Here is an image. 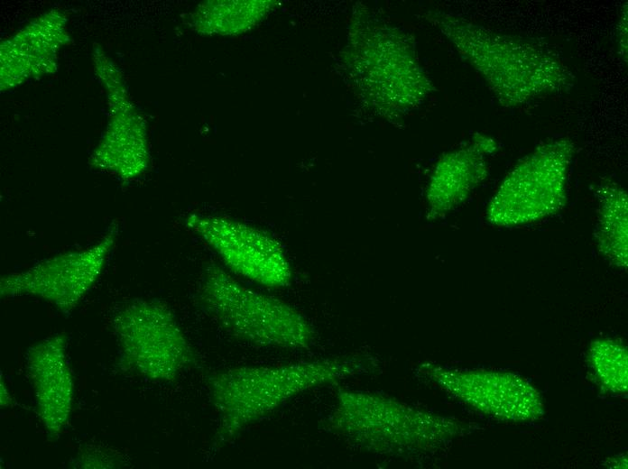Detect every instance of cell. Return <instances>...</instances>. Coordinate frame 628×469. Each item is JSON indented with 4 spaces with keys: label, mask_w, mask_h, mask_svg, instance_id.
Returning a JSON list of instances; mask_svg holds the SVG:
<instances>
[{
    "label": "cell",
    "mask_w": 628,
    "mask_h": 469,
    "mask_svg": "<svg viewBox=\"0 0 628 469\" xmlns=\"http://www.w3.org/2000/svg\"><path fill=\"white\" fill-rule=\"evenodd\" d=\"M600 200L599 244L617 265L627 263V195L614 183L598 190Z\"/></svg>",
    "instance_id": "cell-13"
},
{
    "label": "cell",
    "mask_w": 628,
    "mask_h": 469,
    "mask_svg": "<svg viewBox=\"0 0 628 469\" xmlns=\"http://www.w3.org/2000/svg\"><path fill=\"white\" fill-rule=\"evenodd\" d=\"M426 19L476 70L503 106L515 107L566 92L574 84L569 69L535 42L441 11L429 12Z\"/></svg>",
    "instance_id": "cell-2"
},
{
    "label": "cell",
    "mask_w": 628,
    "mask_h": 469,
    "mask_svg": "<svg viewBox=\"0 0 628 469\" xmlns=\"http://www.w3.org/2000/svg\"><path fill=\"white\" fill-rule=\"evenodd\" d=\"M199 299L205 311L236 339L259 347L309 348L315 337L306 319L281 299L250 289L218 265L207 268Z\"/></svg>",
    "instance_id": "cell-5"
},
{
    "label": "cell",
    "mask_w": 628,
    "mask_h": 469,
    "mask_svg": "<svg viewBox=\"0 0 628 469\" xmlns=\"http://www.w3.org/2000/svg\"><path fill=\"white\" fill-rule=\"evenodd\" d=\"M115 236L111 230L89 247L52 256L23 271L3 277L1 295L34 296L62 312L71 311L100 276Z\"/></svg>",
    "instance_id": "cell-10"
},
{
    "label": "cell",
    "mask_w": 628,
    "mask_h": 469,
    "mask_svg": "<svg viewBox=\"0 0 628 469\" xmlns=\"http://www.w3.org/2000/svg\"><path fill=\"white\" fill-rule=\"evenodd\" d=\"M597 381L614 394L627 391V351L616 340L599 339L592 343L588 357Z\"/></svg>",
    "instance_id": "cell-14"
},
{
    "label": "cell",
    "mask_w": 628,
    "mask_h": 469,
    "mask_svg": "<svg viewBox=\"0 0 628 469\" xmlns=\"http://www.w3.org/2000/svg\"><path fill=\"white\" fill-rule=\"evenodd\" d=\"M419 372L455 399L494 418L531 421L544 413L537 390L511 372L453 368L432 363H421Z\"/></svg>",
    "instance_id": "cell-9"
},
{
    "label": "cell",
    "mask_w": 628,
    "mask_h": 469,
    "mask_svg": "<svg viewBox=\"0 0 628 469\" xmlns=\"http://www.w3.org/2000/svg\"><path fill=\"white\" fill-rule=\"evenodd\" d=\"M113 326L121 363L145 379L171 382L195 363L190 344L162 302L134 300L116 314Z\"/></svg>",
    "instance_id": "cell-7"
},
{
    "label": "cell",
    "mask_w": 628,
    "mask_h": 469,
    "mask_svg": "<svg viewBox=\"0 0 628 469\" xmlns=\"http://www.w3.org/2000/svg\"><path fill=\"white\" fill-rule=\"evenodd\" d=\"M573 154V143L567 138L538 146L499 186L489 204V220L497 225H520L560 209L566 201Z\"/></svg>",
    "instance_id": "cell-6"
},
{
    "label": "cell",
    "mask_w": 628,
    "mask_h": 469,
    "mask_svg": "<svg viewBox=\"0 0 628 469\" xmlns=\"http://www.w3.org/2000/svg\"><path fill=\"white\" fill-rule=\"evenodd\" d=\"M326 428L363 451L400 458L433 452L468 429L457 419L353 389L337 391Z\"/></svg>",
    "instance_id": "cell-4"
},
{
    "label": "cell",
    "mask_w": 628,
    "mask_h": 469,
    "mask_svg": "<svg viewBox=\"0 0 628 469\" xmlns=\"http://www.w3.org/2000/svg\"><path fill=\"white\" fill-rule=\"evenodd\" d=\"M185 224L231 272L267 288L289 285L290 264L280 243L267 232L220 216L192 214Z\"/></svg>",
    "instance_id": "cell-8"
},
{
    "label": "cell",
    "mask_w": 628,
    "mask_h": 469,
    "mask_svg": "<svg viewBox=\"0 0 628 469\" xmlns=\"http://www.w3.org/2000/svg\"><path fill=\"white\" fill-rule=\"evenodd\" d=\"M25 363L37 415L48 437L56 439L69 422L74 399L65 336H49L31 345Z\"/></svg>",
    "instance_id": "cell-11"
},
{
    "label": "cell",
    "mask_w": 628,
    "mask_h": 469,
    "mask_svg": "<svg viewBox=\"0 0 628 469\" xmlns=\"http://www.w3.org/2000/svg\"><path fill=\"white\" fill-rule=\"evenodd\" d=\"M472 145L483 155L490 154L497 149L494 139L482 134H476Z\"/></svg>",
    "instance_id": "cell-16"
},
{
    "label": "cell",
    "mask_w": 628,
    "mask_h": 469,
    "mask_svg": "<svg viewBox=\"0 0 628 469\" xmlns=\"http://www.w3.org/2000/svg\"><path fill=\"white\" fill-rule=\"evenodd\" d=\"M484 156L473 145L452 152L438 163L429 182L428 198L437 208L459 203L486 175Z\"/></svg>",
    "instance_id": "cell-12"
},
{
    "label": "cell",
    "mask_w": 628,
    "mask_h": 469,
    "mask_svg": "<svg viewBox=\"0 0 628 469\" xmlns=\"http://www.w3.org/2000/svg\"><path fill=\"white\" fill-rule=\"evenodd\" d=\"M378 359L354 354L279 365H245L208 377L217 415L211 451L218 452L245 429L311 389L374 372Z\"/></svg>",
    "instance_id": "cell-1"
},
{
    "label": "cell",
    "mask_w": 628,
    "mask_h": 469,
    "mask_svg": "<svg viewBox=\"0 0 628 469\" xmlns=\"http://www.w3.org/2000/svg\"><path fill=\"white\" fill-rule=\"evenodd\" d=\"M617 41L622 55L627 56V5L623 7L617 22Z\"/></svg>",
    "instance_id": "cell-15"
},
{
    "label": "cell",
    "mask_w": 628,
    "mask_h": 469,
    "mask_svg": "<svg viewBox=\"0 0 628 469\" xmlns=\"http://www.w3.org/2000/svg\"><path fill=\"white\" fill-rule=\"evenodd\" d=\"M346 63L361 103L386 119L419 107L434 89L411 36L363 5L354 12Z\"/></svg>",
    "instance_id": "cell-3"
}]
</instances>
